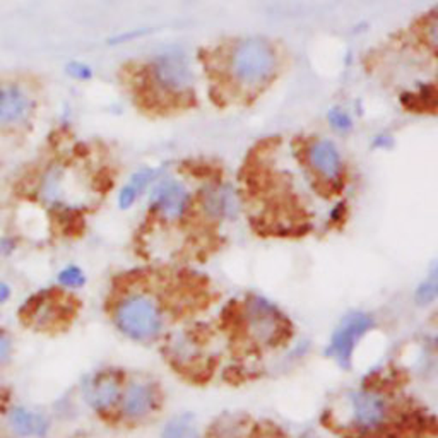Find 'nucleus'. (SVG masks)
<instances>
[{
    "label": "nucleus",
    "instance_id": "4",
    "mask_svg": "<svg viewBox=\"0 0 438 438\" xmlns=\"http://www.w3.org/2000/svg\"><path fill=\"white\" fill-rule=\"evenodd\" d=\"M373 325L375 320L368 313L355 312L346 316L330 335L325 355L341 368H351L356 348L361 339L373 329Z\"/></svg>",
    "mask_w": 438,
    "mask_h": 438
},
{
    "label": "nucleus",
    "instance_id": "14",
    "mask_svg": "<svg viewBox=\"0 0 438 438\" xmlns=\"http://www.w3.org/2000/svg\"><path fill=\"white\" fill-rule=\"evenodd\" d=\"M155 175L156 172L151 168H142L137 173H134L129 184L123 185L120 192H118V206H120V209H130L139 199V195L155 180Z\"/></svg>",
    "mask_w": 438,
    "mask_h": 438
},
{
    "label": "nucleus",
    "instance_id": "17",
    "mask_svg": "<svg viewBox=\"0 0 438 438\" xmlns=\"http://www.w3.org/2000/svg\"><path fill=\"white\" fill-rule=\"evenodd\" d=\"M438 298V281L429 278L419 284L416 289V301L419 305H429Z\"/></svg>",
    "mask_w": 438,
    "mask_h": 438
},
{
    "label": "nucleus",
    "instance_id": "22",
    "mask_svg": "<svg viewBox=\"0 0 438 438\" xmlns=\"http://www.w3.org/2000/svg\"><path fill=\"white\" fill-rule=\"evenodd\" d=\"M11 298V286L6 283H0V303H6Z\"/></svg>",
    "mask_w": 438,
    "mask_h": 438
},
{
    "label": "nucleus",
    "instance_id": "23",
    "mask_svg": "<svg viewBox=\"0 0 438 438\" xmlns=\"http://www.w3.org/2000/svg\"><path fill=\"white\" fill-rule=\"evenodd\" d=\"M432 278L435 279V281H438V264L435 267H433V274H432Z\"/></svg>",
    "mask_w": 438,
    "mask_h": 438
},
{
    "label": "nucleus",
    "instance_id": "20",
    "mask_svg": "<svg viewBox=\"0 0 438 438\" xmlns=\"http://www.w3.org/2000/svg\"><path fill=\"white\" fill-rule=\"evenodd\" d=\"M67 72H69L72 78L79 80H88L93 78V69L84 62H71L67 66Z\"/></svg>",
    "mask_w": 438,
    "mask_h": 438
},
{
    "label": "nucleus",
    "instance_id": "9",
    "mask_svg": "<svg viewBox=\"0 0 438 438\" xmlns=\"http://www.w3.org/2000/svg\"><path fill=\"white\" fill-rule=\"evenodd\" d=\"M150 202L161 218L180 219L190 204V194L180 180L163 178L152 187Z\"/></svg>",
    "mask_w": 438,
    "mask_h": 438
},
{
    "label": "nucleus",
    "instance_id": "15",
    "mask_svg": "<svg viewBox=\"0 0 438 438\" xmlns=\"http://www.w3.org/2000/svg\"><path fill=\"white\" fill-rule=\"evenodd\" d=\"M161 438H201L197 424L190 414H178L161 429Z\"/></svg>",
    "mask_w": 438,
    "mask_h": 438
},
{
    "label": "nucleus",
    "instance_id": "1",
    "mask_svg": "<svg viewBox=\"0 0 438 438\" xmlns=\"http://www.w3.org/2000/svg\"><path fill=\"white\" fill-rule=\"evenodd\" d=\"M113 324L130 341L151 343L163 333L165 317L160 303L151 295L135 291L117 301Z\"/></svg>",
    "mask_w": 438,
    "mask_h": 438
},
{
    "label": "nucleus",
    "instance_id": "13",
    "mask_svg": "<svg viewBox=\"0 0 438 438\" xmlns=\"http://www.w3.org/2000/svg\"><path fill=\"white\" fill-rule=\"evenodd\" d=\"M31 108V98L18 84L0 86V123L16 125V123L24 122Z\"/></svg>",
    "mask_w": 438,
    "mask_h": 438
},
{
    "label": "nucleus",
    "instance_id": "3",
    "mask_svg": "<svg viewBox=\"0 0 438 438\" xmlns=\"http://www.w3.org/2000/svg\"><path fill=\"white\" fill-rule=\"evenodd\" d=\"M390 412V402L375 390L360 389L348 395L350 428L360 437L367 438L384 432L389 424Z\"/></svg>",
    "mask_w": 438,
    "mask_h": 438
},
{
    "label": "nucleus",
    "instance_id": "16",
    "mask_svg": "<svg viewBox=\"0 0 438 438\" xmlns=\"http://www.w3.org/2000/svg\"><path fill=\"white\" fill-rule=\"evenodd\" d=\"M57 281L63 288L75 289L84 286V283H86V276H84L83 269H79L78 266H67L58 272Z\"/></svg>",
    "mask_w": 438,
    "mask_h": 438
},
{
    "label": "nucleus",
    "instance_id": "11",
    "mask_svg": "<svg viewBox=\"0 0 438 438\" xmlns=\"http://www.w3.org/2000/svg\"><path fill=\"white\" fill-rule=\"evenodd\" d=\"M308 165L322 180L338 182L343 175V158L338 146L329 139H313L307 150Z\"/></svg>",
    "mask_w": 438,
    "mask_h": 438
},
{
    "label": "nucleus",
    "instance_id": "19",
    "mask_svg": "<svg viewBox=\"0 0 438 438\" xmlns=\"http://www.w3.org/2000/svg\"><path fill=\"white\" fill-rule=\"evenodd\" d=\"M12 351H14V343L12 338L6 330L0 329V367L7 365L12 358Z\"/></svg>",
    "mask_w": 438,
    "mask_h": 438
},
{
    "label": "nucleus",
    "instance_id": "6",
    "mask_svg": "<svg viewBox=\"0 0 438 438\" xmlns=\"http://www.w3.org/2000/svg\"><path fill=\"white\" fill-rule=\"evenodd\" d=\"M151 74L163 91L184 95L194 84V71L189 57L180 50H168L156 55L151 62Z\"/></svg>",
    "mask_w": 438,
    "mask_h": 438
},
{
    "label": "nucleus",
    "instance_id": "12",
    "mask_svg": "<svg viewBox=\"0 0 438 438\" xmlns=\"http://www.w3.org/2000/svg\"><path fill=\"white\" fill-rule=\"evenodd\" d=\"M7 428L18 438H46L52 432V419L41 411L14 406L7 412Z\"/></svg>",
    "mask_w": 438,
    "mask_h": 438
},
{
    "label": "nucleus",
    "instance_id": "8",
    "mask_svg": "<svg viewBox=\"0 0 438 438\" xmlns=\"http://www.w3.org/2000/svg\"><path fill=\"white\" fill-rule=\"evenodd\" d=\"M246 329L257 343L271 344L283 334V316L269 300L252 296L245 307Z\"/></svg>",
    "mask_w": 438,
    "mask_h": 438
},
{
    "label": "nucleus",
    "instance_id": "18",
    "mask_svg": "<svg viewBox=\"0 0 438 438\" xmlns=\"http://www.w3.org/2000/svg\"><path fill=\"white\" fill-rule=\"evenodd\" d=\"M329 122L334 129L338 130H348L351 129L353 125V118L351 115L343 108H333L329 112Z\"/></svg>",
    "mask_w": 438,
    "mask_h": 438
},
{
    "label": "nucleus",
    "instance_id": "10",
    "mask_svg": "<svg viewBox=\"0 0 438 438\" xmlns=\"http://www.w3.org/2000/svg\"><path fill=\"white\" fill-rule=\"evenodd\" d=\"M201 207L211 219H235L240 212V199L231 185L211 184L201 192Z\"/></svg>",
    "mask_w": 438,
    "mask_h": 438
},
{
    "label": "nucleus",
    "instance_id": "5",
    "mask_svg": "<svg viewBox=\"0 0 438 438\" xmlns=\"http://www.w3.org/2000/svg\"><path fill=\"white\" fill-rule=\"evenodd\" d=\"M122 375L115 370H101L93 373L83 384V397L84 401L96 414L117 416L118 406L123 392Z\"/></svg>",
    "mask_w": 438,
    "mask_h": 438
},
{
    "label": "nucleus",
    "instance_id": "21",
    "mask_svg": "<svg viewBox=\"0 0 438 438\" xmlns=\"http://www.w3.org/2000/svg\"><path fill=\"white\" fill-rule=\"evenodd\" d=\"M428 40L429 43L433 46H437L438 48V16L437 18L432 19V23H429L428 26Z\"/></svg>",
    "mask_w": 438,
    "mask_h": 438
},
{
    "label": "nucleus",
    "instance_id": "2",
    "mask_svg": "<svg viewBox=\"0 0 438 438\" xmlns=\"http://www.w3.org/2000/svg\"><path fill=\"white\" fill-rule=\"evenodd\" d=\"M228 69L238 84L257 88L274 75L278 69V53L267 40L246 38L229 52Z\"/></svg>",
    "mask_w": 438,
    "mask_h": 438
},
{
    "label": "nucleus",
    "instance_id": "7",
    "mask_svg": "<svg viewBox=\"0 0 438 438\" xmlns=\"http://www.w3.org/2000/svg\"><path fill=\"white\" fill-rule=\"evenodd\" d=\"M160 402V390L152 382L130 380L123 385L118 416L125 423H142L158 411Z\"/></svg>",
    "mask_w": 438,
    "mask_h": 438
}]
</instances>
